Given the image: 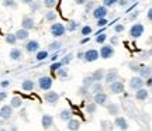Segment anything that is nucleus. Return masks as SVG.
<instances>
[{"label": "nucleus", "instance_id": "nucleus-1", "mask_svg": "<svg viewBox=\"0 0 152 131\" xmlns=\"http://www.w3.org/2000/svg\"><path fill=\"white\" fill-rule=\"evenodd\" d=\"M49 31H51V34H52V37L58 38V37L65 35L66 28H65V26H64L62 23H54V24L49 27Z\"/></svg>", "mask_w": 152, "mask_h": 131}, {"label": "nucleus", "instance_id": "nucleus-2", "mask_svg": "<svg viewBox=\"0 0 152 131\" xmlns=\"http://www.w3.org/2000/svg\"><path fill=\"white\" fill-rule=\"evenodd\" d=\"M115 52V49L111 44H107V45H103L100 51H99V55H100V58H103V59H110L111 56L114 55Z\"/></svg>", "mask_w": 152, "mask_h": 131}, {"label": "nucleus", "instance_id": "nucleus-3", "mask_svg": "<svg viewBox=\"0 0 152 131\" xmlns=\"http://www.w3.org/2000/svg\"><path fill=\"white\" fill-rule=\"evenodd\" d=\"M144 31H145L144 24H141V23H135V24L131 26V28H130V37H132V38H140V37H142Z\"/></svg>", "mask_w": 152, "mask_h": 131}, {"label": "nucleus", "instance_id": "nucleus-4", "mask_svg": "<svg viewBox=\"0 0 152 131\" xmlns=\"http://www.w3.org/2000/svg\"><path fill=\"white\" fill-rule=\"evenodd\" d=\"M54 85V81H52V78L51 76H41L38 79V87L41 89V90H51V87Z\"/></svg>", "mask_w": 152, "mask_h": 131}, {"label": "nucleus", "instance_id": "nucleus-5", "mask_svg": "<svg viewBox=\"0 0 152 131\" xmlns=\"http://www.w3.org/2000/svg\"><path fill=\"white\" fill-rule=\"evenodd\" d=\"M109 89H110V92L114 93V94H120V93L124 92V82L115 79L111 83H109Z\"/></svg>", "mask_w": 152, "mask_h": 131}, {"label": "nucleus", "instance_id": "nucleus-6", "mask_svg": "<svg viewBox=\"0 0 152 131\" xmlns=\"http://www.w3.org/2000/svg\"><path fill=\"white\" fill-rule=\"evenodd\" d=\"M99 58H100V55H99L97 49H87V51L83 52V61L85 62H94Z\"/></svg>", "mask_w": 152, "mask_h": 131}, {"label": "nucleus", "instance_id": "nucleus-7", "mask_svg": "<svg viewBox=\"0 0 152 131\" xmlns=\"http://www.w3.org/2000/svg\"><path fill=\"white\" fill-rule=\"evenodd\" d=\"M109 14V10H107V7H104L103 4L102 6H96L94 9H93V17L99 20V18H104V17H107Z\"/></svg>", "mask_w": 152, "mask_h": 131}, {"label": "nucleus", "instance_id": "nucleus-8", "mask_svg": "<svg viewBox=\"0 0 152 131\" xmlns=\"http://www.w3.org/2000/svg\"><path fill=\"white\" fill-rule=\"evenodd\" d=\"M11 116H13V107L10 104L1 106V109H0V119L3 121H6V120H10Z\"/></svg>", "mask_w": 152, "mask_h": 131}, {"label": "nucleus", "instance_id": "nucleus-9", "mask_svg": "<svg viewBox=\"0 0 152 131\" xmlns=\"http://www.w3.org/2000/svg\"><path fill=\"white\" fill-rule=\"evenodd\" d=\"M24 48H26V52H28V54H35L39 49V42L35 40H28L24 45Z\"/></svg>", "mask_w": 152, "mask_h": 131}, {"label": "nucleus", "instance_id": "nucleus-10", "mask_svg": "<svg viewBox=\"0 0 152 131\" xmlns=\"http://www.w3.org/2000/svg\"><path fill=\"white\" fill-rule=\"evenodd\" d=\"M44 100L49 104H55L59 100V93L54 92V90H47V93L44 94Z\"/></svg>", "mask_w": 152, "mask_h": 131}, {"label": "nucleus", "instance_id": "nucleus-11", "mask_svg": "<svg viewBox=\"0 0 152 131\" xmlns=\"http://www.w3.org/2000/svg\"><path fill=\"white\" fill-rule=\"evenodd\" d=\"M117 78H118V71H117L115 68H113V69H110V71L104 72L103 81H104L106 83H111L113 81H115Z\"/></svg>", "mask_w": 152, "mask_h": 131}, {"label": "nucleus", "instance_id": "nucleus-12", "mask_svg": "<svg viewBox=\"0 0 152 131\" xmlns=\"http://www.w3.org/2000/svg\"><path fill=\"white\" fill-rule=\"evenodd\" d=\"M128 86L132 89V90H137V89H140V87L144 86V79L141 76H132L130 79V82H128Z\"/></svg>", "mask_w": 152, "mask_h": 131}, {"label": "nucleus", "instance_id": "nucleus-13", "mask_svg": "<svg viewBox=\"0 0 152 131\" xmlns=\"http://www.w3.org/2000/svg\"><path fill=\"white\" fill-rule=\"evenodd\" d=\"M114 124H115V127H118L121 131L128 130V121H127V119L123 117V116H117L115 120H114Z\"/></svg>", "mask_w": 152, "mask_h": 131}, {"label": "nucleus", "instance_id": "nucleus-14", "mask_svg": "<svg viewBox=\"0 0 152 131\" xmlns=\"http://www.w3.org/2000/svg\"><path fill=\"white\" fill-rule=\"evenodd\" d=\"M149 97V90L145 89V87L142 86L140 89H137L135 90V99L137 100H141V102H145L147 99Z\"/></svg>", "mask_w": 152, "mask_h": 131}, {"label": "nucleus", "instance_id": "nucleus-15", "mask_svg": "<svg viewBox=\"0 0 152 131\" xmlns=\"http://www.w3.org/2000/svg\"><path fill=\"white\" fill-rule=\"evenodd\" d=\"M35 27V21H34V18L33 17H30V16H26L24 18H23V21H21V28H24V30H33V28Z\"/></svg>", "mask_w": 152, "mask_h": 131}, {"label": "nucleus", "instance_id": "nucleus-16", "mask_svg": "<svg viewBox=\"0 0 152 131\" xmlns=\"http://www.w3.org/2000/svg\"><path fill=\"white\" fill-rule=\"evenodd\" d=\"M93 102L97 104H100V106H104L106 104V102H107V94L104 92H100V93H96V94H93Z\"/></svg>", "mask_w": 152, "mask_h": 131}, {"label": "nucleus", "instance_id": "nucleus-17", "mask_svg": "<svg viewBox=\"0 0 152 131\" xmlns=\"http://www.w3.org/2000/svg\"><path fill=\"white\" fill-rule=\"evenodd\" d=\"M138 73L142 79H147V78H151V66L145 65V64H141L140 65V69H138Z\"/></svg>", "mask_w": 152, "mask_h": 131}, {"label": "nucleus", "instance_id": "nucleus-18", "mask_svg": "<svg viewBox=\"0 0 152 131\" xmlns=\"http://www.w3.org/2000/svg\"><path fill=\"white\" fill-rule=\"evenodd\" d=\"M41 124H42L44 128H51L54 124V117L51 114H44L41 117Z\"/></svg>", "mask_w": 152, "mask_h": 131}, {"label": "nucleus", "instance_id": "nucleus-19", "mask_svg": "<svg viewBox=\"0 0 152 131\" xmlns=\"http://www.w3.org/2000/svg\"><path fill=\"white\" fill-rule=\"evenodd\" d=\"M14 35H16L17 41H27L28 37H30V33H28V30L20 28V30H17L16 33H14Z\"/></svg>", "mask_w": 152, "mask_h": 131}, {"label": "nucleus", "instance_id": "nucleus-20", "mask_svg": "<svg viewBox=\"0 0 152 131\" xmlns=\"http://www.w3.org/2000/svg\"><path fill=\"white\" fill-rule=\"evenodd\" d=\"M80 126H82V123H80V120H77V119H73V117H72L71 120H68V128L71 131H79Z\"/></svg>", "mask_w": 152, "mask_h": 131}, {"label": "nucleus", "instance_id": "nucleus-21", "mask_svg": "<svg viewBox=\"0 0 152 131\" xmlns=\"http://www.w3.org/2000/svg\"><path fill=\"white\" fill-rule=\"evenodd\" d=\"M34 87H35V82L31 81V79H26V81L21 83V89L24 92H33Z\"/></svg>", "mask_w": 152, "mask_h": 131}, {"label": "nucleus", "instance_id": "nucleus-22", "mask_svg": "<svg viewBox=\"0 0 152 131\" xmlns=\"http://www.w3.org/2000/svg\"><path fill=\"white\" fill-rule=\"evenodd\" d=\"M103 83L102 82H93V85L90 87H89V92L93 93V94H96V93H100L103 92Z\"/></svg>", "mask_w": 152, "mask_h": 131}, {"label": "nucleus", "instance_id": "nucleus-23", "mask_svg": "<svg viewBox=\"0 0 152 131\" xmlns=\"http://www.w3.org/2000/svg\"><path fill=\"white\" fill-rule=\"evenodd\" d=\"M23 58V51L20 48H13L10 51V59L13 61H20Z\"/></svg>", "mask_w": 152, "mask_h": 131}, {"label": "nucleus", "instance_id": "nucleus-24", "mask_svg": "<svg viewBox=\"0 0 152 131\" xmlns=\"http://www.w3.org/2000/svg\"><path fill=\"white\" fill-rule=\"evenodd\" d=\"M104 72H106L104 69H96L90 76L93 78V81H94V82H102V81H103V78H104Z\"/></svg>", "mask_w": 152, "mask_h": 131}, {"label": "nucleus", "instance_id": "nucleus-25", "mask_svg": "<svg viewBox=\"0 0 152 131\" xmlns=\"http://www.w3.org/2000/svg\"><path fill=\"white\" fill-rule=\"evenodd\" d=\"M72 116H73V113H72L71 109H64L59 113V119L62 121H68V120H71L72 119Z\"/></svg>", "mask_w": 152, "mask_h": 131}, {"label": "nucleus", "instance_id": "nucleus-26", "mask_svg": "<svg viewBox=\"0 0 152 131\" xmlns=\"http://www.w3.org/2000/svg\"><path fill=\"white\" fill-rule=\"evenodd\" d=\"M48 56H49L48 51H44V49H38L37 52H35V61H38V62H42V61H45Z\"/></svg>", "mask_w": 152, "mask_h": 131}, {"label": "nucleus", "instance_id": "nucleus-27", "mask_svg": "<svg viewBox=\"0 0 152 131\" xmlns=\"http://www.w3.org/2000/svg\"><path fill=\"white\" fill-rule=\"evenodd\" d=\"M10 106L13 109H20L23 106V99L20 96H14V97H11L10 100Z\"/></svg>", "mask_w": 152, "mask_h": 131}, {"label": "nucleus", "instance_id": "nucleus-28", "mask_svg": "<svg viewBox=\"0 0 152 131\" xmlns=\"http://www.w3.org/2000/svg\"><path fill=\"white\" fill-rule=\"evenodd\" d=\"M104 106H107V110H109V113L111 116H117L120 111V107L117 103H109V104H104Z\"/></svg>", "mask_w": 152, "mask_h": 131}, {"label": "nucleus", "instance_id": "nucleus-29", "mask_svg": "<svg viewBox=\"0 0 152 131\" xmlns=\"http://www.w3.org/2000/svg\"><path fill=\"white\" fill-rule=\"evenodd\" d=\"M56 17H58V14H56V11L54 10H48L47 13H45V20L49 23H52L56 20Z\"/></svg>", "mask_w": 152, "mask_h": 131}, {"label": "nucleus", "instance_id": "nucleus-30", "mask_svg": "<svg viewBox=\"0 0 152 131\" xmlns=\"http://www.w3.org/2000/svg\"><path fill=\"white\" fill-rule=\"evenodd\" d=\"M93 82H94V81H93V78L90 76V75H89V76H85L83 78V81H82V86H85V87L89 89V87L93 85Z\"/></svg>", "mask_w": 152, "mask_h": 131}, {"label": "nucleus", "instance_id": "nucleus-31", "mask_svg": "<svg viewBox=\"0 0 152 131\" xmlns=\"http://www.w3.org/2000/svg\"><path fill=\"white\" fill-rule=\"evenodd\" d=\"M92 33H93V28L90 27V26H83V27L80 28V34L83 37H89Z\"/></svg>", "mask_w": 152, "mask_h": 131}, {"label": "nucleus", "instance_id": "nucleus-32", "mask_svg": "<svg viewBox=\"0 0 152 131\" xmlns=\"http://www.w3.org/2000/svg\"><path fill=\"white\" fill-rule=\"evenodd\" d=\"M56 75H58L61 79H65V78H68V68H65V66H61L59 69L56 71Z\"/></svg>", "mask_w": 152, "mask_h": 131}, {"label": "nucleus", "instance_id": "nucleus-33", "mask_svg": "<svg viewBox=\"0 0 152 131\" xmlns=\"http://www.w3.org/2000/svg\"><path fill=\"white\" fill-rule=\"evenodd\" d=\"M72 59H73V54H71V52H69V54H66L65 56H64V59L61 61V64H62L64 66H68L72 62Z\"/></svg>", "mask_w": 152, "mask_h": 131}, {"label": "nucleus", "instance_id": "nucleus-34", "mask_svg": "<svg viewBox=\"0 0 152 131\" xmlns=\"http://www.w3.org/2000/svg\"><path fill=\"white\" fill-rule=\"evenodd\" d=\"M61 66H64L62 64H61V61H54V62L51 64V66H49V71L52 72V73H55V72L58 71Z\"/></svg>", "mask_w": 152, "mask_h": 131}, {"label": "nucleus", "instance_id": "nucleus-35", "mask_svg": "<svg viewBox=\"0 0 152 131\" xmlns=\"http://www.w3.org/2000/svg\"><path fill=\"white\" fill-rule=\"evenodd\" d=\"M96 110H97V104L94 103V102H93V103H89L86 106V111L89 113V114H94Z\"/></svg>", "mask_w": 152, "mask_h": 131}, {"label": "nucleus", "instance_id": "nucleus-36", "mask_svg": "<svg viewBox=\"0 0 152 131\" xmlns=\"http://www.w3.org/2000/svg\"><path fill=\"white\" fill-rule=\"evenodd\" d=\"M77 26H79V24H77V21H75V20H71V21L68 23V26H66V31H75L76 28H77Z\"/></svg>", "mask_w": 152, "mask_h": 131}, {"label": "nucleus", "instance_id": "nucleus-37", "mask_svg": "<svg viewBox=\"0 0 152 131\" xmlns=\"http://www.w3.org/2000/svg\"><path fill=\"white\" fill-rule=\"evenodd\" d=\"M6 42L7 44H10V45H14V44L17 42V38H16V35L14 34H7L6 35Z\"/></svg>", "mask_w": 152, "mask_h": 131}, {"label": "nucleus", "instance_id": "nucleus-38", "mask_svg": "<svg viewBox=\"0 0 152 131\" xmlns=\"http://www.w3.org/2000/svg\"><path fill=\"white\" fill-rule=\"evenodd\" d=\"M56 1L58 0H44L42 4L47 7V9H54L55 6H56Z\"/></svg>", "mask_w": 152, "mask_h": 131}, {"label": "nucleus", "instance_id": "nucleus-39", "mask_svg": "<svg viewBox=\"0 0 152 131\" xmlns=\"http://www.w3.org/2000/svg\"><path fill=\"white\" fill-rule=\"evenodd\" d=\"M61 47H62V44H61L59 41H54V42L49 44V49H51V51H59Z\"/></svg>", "mask_w": 152, "mask_h": 131}, {"label": "nucleus", "instance_id": "nucleus-40", "mask_svg": "<svg viewBox=\"0 0 152 131\" xmlns=\"http://www.w3.org/2000/svg\"><path fill=\"white\" fill-rule=\"evenodd\" d=\"M106 40H107V34L100 33V34H97V35H96V42H97V44H103Z\"/></svg>", "mask_w": 152, "mask_h": 131}, {"label": "nucleus", "instance_id": "nucleus-41", "mask_svg": "<svg viewBox=\"0 0 152 131\" xmlns=\"http://www.w3.org/2000/svg\"><path fill=\"white\" fill-rule=\"evenodd\" d=\"M94 7H96V1H93V0H89V1H86V3H85V10H86V11L93 10Z\"/></svg>", "mask_w": 152, "mask_h": 131}, {"label": "nucleus", "instance_id": "nucleus-42", "mask_svg": "<svg viewBox=\"0 0 152 131\" xmlns=\"http://www.w3.org/2000/svg\"><path fill=\"white\" fill-rule=\"evenodd\" d=\"M41 6H42L41 1H31V3H30V7H31V10L33 11L39 10V9H41Z\"/></svg>", "mask_w": 152, "mask_h": 131}, {"label": "nucleus", "instance_id": "nucleus-43", "mask_svg": "<svg viewBox=\"0 0 152 131\" xmlns=\"http://www.w3.org/2000/svg\"><path fill=\"white\" fill-rule=\"evenodd\" d=\"M3 6L4 7H16L17 3L16 0H3Z\"/></svg>", "mask_w": 152, "mask_h": 131}, {"label": "nucleus", "instance_id": "nucleus-44", "mask_svg": "<svg viewBox=\"0 0 152 131\" xmlns=\"http://www.w3.org/2000/svg\"><path fill=\"white\" fill-rule=\"evenodd\" d=\"M107 24H109V20H107L106 17H104V18H99V20H97V27L99 28H100V27H106Z\"/></svg>", "mask_w": 152, "mask_h": 131}, {"label": "nucleus", "instance_id": "nucleus-45", "mask_svg": "<svg viewBox=\"0 0 152 131\" xmlns=\"http://www.w3.org/2000/svg\"><path fill=\"white\" fill-rule=\"evenodd\" d=\"M114 4H117V0H103V6L104 7H113Z\"/></svg>", "mask_w": 152, "mask_h": 131}, {"label": "nucleus", "instance_id": "nucleus-46", "mask_svg": "<svg viewBox=\"0 0 152 131\" xmlns=\"http://www.w3.org/2000/svg\"><path fill=\"white\" fill-rule=\"evenodd\" d=\"M117 4H118L121 9H127L128 4H130V0H117Z\"/></svg>", "mask_w": 152, "mask_h": 131}, {"label": "nucleus", "instance_id": "nucleus-47", "mask_svg": "<svg viewBox=\"0 0 152 131\" xmlns=\"http://www.w3.org/2000/svg\"><path fill=\"white\" fill-rule=\"evenodd\" d=\"M140 65H141V64H137V62H130V64H128V66H130V69L132 72H138Z\"/></svg>", "mask_w": 152, "mask_h": 131}, {"label": "nucleus", "instance_id": "nucleus-48", "mask_svg": "<svg viewBox=\"0 0 152 131\" xmlns=\"http://www.w3.org/2000/svg\"><path fill=\"white\" fill-rule=\"evenodd\" d=\"M79 94H80V96H89L90 93H89V89H87V87L82 86L80 89H79Z\"/></svg>", "mask_w": 152, "mask_h": 131}, {"label": "nucleus", "instance_id": "nucleus-49", "mask_svg": "<svg viewBox=\"0 0 152 131\" xmlns=\"http://www.w3.org/2000/svg\"><path fill=\"white\" fill-rule=\"evenodd\" d=\"M124 30H125V27L123 26V24H117V26H114V31H115L117 34H118V33H123Z\"/></svg>", "mask_w": 152, "mask_h": 131}, {"label": "nucleus", "instance_id": "nucleus-50", "mask_svg": "<svg viewBox=\"0 0 152 131\" xmlns=\"http://www.w3.org/2000/svg\"><path fill=\"white\" fill-rule=\"evenodd\" d=\"M10 85H11V82L9 81V79H4V81H1V82H0V86L3 87V89H7Z\"/></svg>", "mask_w": 152, "mask_h": 131}, {"label": "nucleus", "instance_id": "nucleus-51", "mask_svg": "<svg viewBox=\"0 0 152 131\" xmlns=\"http://www.w3.org/2000/svg\"><path fill=\"white\" fill-rule=\"evenodd\" d=\"M110 42H111V45H117L118 44V35H114V37H111V40H110Z\"/></svg>", "mask_w": 152, "mask_h": 131}, {"label": "nucleus", "instance_id": "nucleus-52", "mask_svg": "<svg viewBox=\"0 0 152 131\" xmlns=\"http://www.w3.org/2000/svg\"><path fill=\"white\" fill-rule=\"evenodd\" d=\"M6 99H7V92H6V90H1V92H0V102H3Z\"/></svg>", "mask_w": 152, "mask_h": 131}, {"label": "nucleus", "instance_id": "nucleus-53", "mask_svg": "<svg viewBox=\"0 0 152 131\" xmlns=\"http://www.w3.org/2000/svg\"><path fill=\"white\" fill-rule=\"evenodd\" d=\"M138 14H140V13H138V11H132V13H131L130 14V20H135L137 17H138Z\"/></svg>", "mask_w": 152, "mask_h": 131}, {"label": "nucleus", "instance_id": "nucleus-54", "mask_svg": "<svg viewBox=\"0 0 152 131\" xmlns=\"http://www.w3.org/2000/svg\"><path fill=\"white\" fill-rule=\"evenodd\" d=\"M147 18L149 20V21L152 20V9H151V7H149V9H148V11H147Z\"/></svg>", "mask_w": 152, "mask_h": 131}, {"label": "nucleus", "instance_id": "nucleus-55", "mask_svg": "<svg viewBox=\"0 0 152 131\" xmlns=\"http://www.w3.org/2000/svg\"><path fill=\"white\" fill-rule=\"evenodd\" d=\"M90 41V37H85L83 40H80V44H86V42H89Z\"/></svg>", "mask_w": 152, "mask_h": 131}, {"label": "nucleus", "instance_id": "nucleus-56", "mask_svg": "<svg viewBox=\"0 0 152 131\" xmlns=\"http://www.w3.org/2000/svg\"><path fill=\"white\" fill-rule=\"evenodd\" d=\"M56 59H58V51H56V52L51 56V61H52V62H54V61H56Z\"/></svg>", "mask_w": 152, "mask_h": 131}, {"label": "nucleus", "instance_id": "nucleus-57", "mask_svg": "<svg viewBox=\"0 0 152 131\" xmlns=\"http://www.w3.org/2000/svg\"><path fill=\"white\" fill-rule=\"evenodd\" d=\"M76 1V4H79V6H82V4H85V3H86L87 0H75Z\"/></svg>", "mask_w": 152, "mask_h": 131}, {"label": "nucleus", "instance_id": "nucleus-58", "mask_svg": "<svg viewBox=\"0 0 152 131\" xmlns=\"http://www.w3.org/2000/svg\"><path fill=\"white\" fill-rule=\"evenodd\" d=\"M137 6H138V3H134V4H132V6H131V7H130V9H128V11H131V10H134V9H135Z\"/></svg>", "mask_w": 152, "mask_h": 131}, {"label": "nucleus", "instance_id": "nucleus-59", "mask_svg": "<svg viewBox=\"0 0 152 131\" xmlns=\"http://www.w3.org/2000/svg\"><path fill=\"white\" fill-rule=\"evenodd\" d=\"M33 0H21V3H24V4H30Z\"/></svg>", "mask_w": 152, "mask_h": 131}, {"label": "nucleus", "instance_id": "nucleus-60", "mask_svg": "<svg viewBox=\"0 0 152 131\" xmlns=\"http://www.w3.org/2000/svg\"><path fill=\"white\" fill-rule=\"evenodd\" d=\"M77 58H79V59H83V52H79V54H77Z\"/></svg>", "mask_w": 152, "mask_h": 131}, {"label": "nucleus", "instance_id": "nucleus-61", "mask_svg": "<svg viewBox=\"0 0 152 131\" xmlns=\"http://www.w3.org/2000/svg\"><path fill=\"white\" fill-rule=\"evenodd\" d=\"M3 123H4V121H3L1 119H0V127H3Z\"/></svg>", "mask_w": 152, "mask_h": 131}, {"label": "nucleus", "instance_id": "nucleus-62", "mask_svg": "<svg viewBox=\"0 0 152 131\" xmlns=\"http://www.w3.org/2000/svg\"><path fill=\"white\" fill-rule=\"evenodd\" d=\"M0 131H7V130L6 128H0Z\"/></svg>", "mask_w": 152, "mask_h": 131}, {"label": "nucleus", "instance_id": "nucleus-63", "mask_svg": "<svg viewBox=\"0 0 152 131\" xmlns=\"http://www.w3.org/2000/svg\"><path fill=\"white\" fill-rule=\"evenodd\" d=\"M131 1H137V0H131Z\"/></svg>", "mask_w": 152, "mask_h": 131}]
</instances>
